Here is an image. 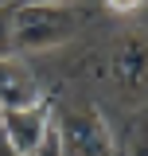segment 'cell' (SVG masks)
<instances>
[{
  "label": "cell",
  "instance_id": "6da1fadb",
  "mask_svg": "<svg viewBox=\"0 0 148 156\" xmlns=\"http://www.w3.org/2000/svg\"><path fill=\"white\" fill-rule=\"evenodd\" d=\"M90 78L121 113L148 109V23L113 31L90 55Z\"/></svg>",
  "mask_w": 148,
  "mask_h": 156
},
{
  "label": "cell",
  "instance_id": "3957f363",
  "mask_svg": "<svg viewBox=\"0 0 148 156\" xmlns=\"http://www.w3.org/2000/svg\"><path fill=\"white\" fill-rule=\"evenodd\" d=\"M55 136L62 156H117V133L93 101L55 105Z\"/></svg>",
  "mask_w": 148,
  "mask_h": 156
},
{
  "label": "cell",
  "instance_id": "9c48e42d",
  "mask_svg": "<svg viewBox=\"0 0 148 156\" xmlns=\"http://www.w3.org/2000/svg\"><path fill=\"white\" fill-rule=\"evenodd\" d=\"M0 156H12V148H8V140H4V125H0Z\"/></svg>",
  "mask_w": 148,
  "mask_h": 156
},
{
  "label": "cell",
  "instance_id": "8992f818",
  "mask_svg": "<svg viewBox=\"0 0 148 156\" xmlns=\"http://www.w3.org/2000/svg\"><path fill=\"white\" fill-rule=\"evenodd\" d=\"M117 156H148V109L125 113V129L117 140Z\"/></svg>",
  "mask_w": 148,
  "mask_h": 156
},
{
  "label": "cell",
  "instance_id": "277c9868",
  "mask_svg": "<svg viewBox=\"0 0 148 156\" xmlns=\"http://www.w3.org/2000/svg\"><path fill=\"white\" fill-rule=\"evenodd\" d=\"M0 125L12 156H39L43 144L55 136V98L47 94L31 109H0Z\"/></svg>",
  "mask_w": 148,
  "mask_h": 156
},
{
  "label": "cell",
  "instance_id": "7a4b0ae2",
  "mask_svg": "<svg viewBox=\"0 0 148 156\" xmlns=\"http://www.w3.org/2000/svg\"><path fill=\"white\" fill-rule=\"evenodd\" d=\"M90 23L74 4H0V58H27L70 43Z\"/></svg>",
  "mask_w": 148,
  "mask_h": 156
},
{
  "label": "cell",
  "instance_id": "5b68a950",
  "mask_svg": "<svg viewBox=\"0 0 148 156\" xmlns=\"http://www.w3.org/2000/svg\"><path fill=\"white\" fill-rule=\"evenodd\" d=\"M43 98L35 70L23 58H0V109H31Z\"/></svg>",
  "mask_w": 148,
  "mask_h": 156
},
{
  "label": "cell",
  "instance_id": "52a82bcc",
  "mask_svg": "<svg viewBox=\"0 0 148 156\" xmlns=\"http://www.w3.org/2000/svg\"><path fill=\"white\" fill-rule=\"evenodd\" d=\"M144 4H148V0H105V8L117 12V16H136Z\"/></svg>",
  "mask_w": 148,
  "mask_h": 156
},
{
  "label": "cell",
  "instance_id": "ba28073f",
  "mask_svg": "<svg viewBox=\"0 0 148 156\" xmlns=\"http://www.w3.org/2000/svg\"><path fill=\"white\" fill-rule=\"evenodd\" d=\"M12 4H70V0H12Z\"/></svg>",
  "mask_w": 148,
  "mask_h": 156
}]
</instances>
